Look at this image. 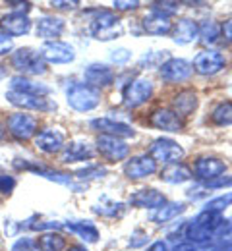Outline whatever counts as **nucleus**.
Listing matches in <instances>:
<instances>
[{
    "mask_svg": "<svg viewBox=\"0 0 232 251\" xmlns=\"http://www.w3.org/2000/svg\"><path fill=\"white\" fill-rule=\"evenodd\" d=\"M68 104L77 112H89L101 102V91L87 83H74L66 93Z\"/></svg>",
    "mask_w": 232,
    "mask_h": 251,
    "instance_id": "nucleus-1",
    "label": "nucleus"
},
{
    "mask_svg": "<svg viewBox=\"0 0 232 251\" xmlns=\"http://www.w3.org/2000/svg\"><path fill=\"white\" fill-rule=\"evenodd\" d=\"M10 62L24 75H43L47 72V62L43 60L41 52H37L31 47H22L12 52Z\"/></svg>",
    "mask_w": 232,
    "mask_h": 251,
    "instance_id": "nucleus-2",
    "label": "nucleus"
},
{
    "mask_svg": "<svg viewBox=\"0 0 232 251\" xmlns=\"http://www.w3.org/2000/svg\"><path fill=\"white\" fill-rule=\"evenodd\" d=\"M89 31L97 41H112L122 35L118 18L108 10H97L95 18L89 22Z\"/></svg>",
    "mask_w": 232,
    "mask_h": 251,
    "instance_id": "nucleus-3",
    "label": "nucleus"
},
{
    "mask_svg": "<svg viewBox=\"0 0 232 251\" xmlns=\"http://www.w3.org/2000/svg\"><path fill=\"white\" fill-rule=\"evenodd\" d=\"M6 127L10 131V135H14L20 141H27L37 135L39 131V120L35 118L33 114L27 112H14L8 116L6 120Z\"/></svg>",
    "mask_w": 232,
    "mask_h": 251,
    "instance_id": "nucleus-4",
    "label": "nucleus"
},
{
    "mask_svg": "<svg viewBox=\"0 0 232 251\" xmlns=\"http://www.w3.org/2000/svg\"><path fill=\"white\" fill-rule=\"evenodd\" d=\"M149 157L153 158L155 162H163V164H176L178 160H182L184 157V149L168 139V137H159L151 143L149 147Z\"/></svg>",
    "mask_w": 232,
    "mask_h": 251,
    "instance_id": "nucleus-5",
    "label": "nucleus"
},
{
    "mask_svg": "<svg viewBox=\"0 0 232 251\" xmlns=\"http://www.w3.org/2000/svg\"><path fill=\"white\" fill-rule=\"evenodd\" d=\"M153 95V81L149 77H135L124 89V104L128 108H135L145 104Z\"/></svg>",
    "mask_w": 232,
    "mask_h": 251,
    "instance_id": "nucleus-6",
    "label": "nucleus"
},
{
    "mask_svg": "<svg viewBox=\"0 0 232 251\" xmlns=\"http://www.w3.org/2000/svg\"><path fill=\"white\" fill-rule=\"evenodd\" d=\"M66 145V133L60 127H45L35 135V147L47 155L60 153Z\"/></svg>",
    "mask_w": 232,
    "mask_h": 251,
    "instance_id": "nucleus-7",
    "label": "nucleus"
},
{
    "mask_svg": "<svg viewBox=\"0 0 232 251\" xmlns=\"http://www.w3.org/2000/svg\"><path fill=\"white\" fill-rule=\"evenodd\" d=\"M6 100L18 108L24 110H39V112H49L56 108V102H51L47 97H37V95L18 93V91H6Z\"/></svg>",
    "mask_w": 232,
    "mask_h": 251,
    "instance_id": "nucleus-8",
    "label": "nucleus"
},
{
    "mask_svg": "<svg viewBox=\"0 0 232 251\" xmlns=\"http://www.w3.org/2000/svg\"><path fill=\"white\" fill-rule=\"evenodd\" d=\"M227 66V58L219 50H201L194 58V70L199 75H215Z\"/></svg>",
    "mask_w": 232,
    "mask_h": 251,
    "instance_id": "nucleus-9",
    "label": "nucleus"
},
{
    "mask_svg": "<svg viewBox=\"0 0 232 251\" xmlns=\"http://www.w3.org/2000/svg\"><path fill=\"white\" fill-rule=\"evenodd\" d=\"M41 56L47 64H70L76 58V50L64 41H49L43 45Z\"/></svg>",
    "mask_w": 232,
    "mask_h": 251,
    "instance_id": "nucleus-10",
    "label": "nucleus"
},
{
    "mask_svg": "<svg viewBox=\"0 0 232 251\" xmlns=\"http://www.w3.org/2000/svg\"><path fill=\"white\" fill-rule=\"evenodd\" d=\"M97 151L110 162L124 160L130 153V147L124 139L112 137V135H99L97 137Z\"/></svg>",
    "mask_w": 232,
    "mask_h": 251,
    "instance_id": "nucleus-11",
    "label": "nucleus"
},
{
    "mask_svg": "<svg viewBox=\"0 0 232 251\" xmlns=\"http://www.w3.org/2000/svg\"><path fill=\"white\" fill-rule=\"evenodd\" d=\"M192 72H194L192 64L184 58H168L166 62L161 64V77L168 83L186 81L192 75Z\"/></svg>",
    "mask_w": 232,
    "mask_h": 251,
    "instance_id": "nucleus-12",
    "label": "nucleus"
},
{
    "mask_svg": "<svg viewBox=\"0 0 232 251\" xmlns=\"http://www.w3.org/2000/svg\"><path fill=\"white\" fill-rule=\"evenodd\" d=\"M0 31L8 37H24L31 31V20L26 14L10 12L0 18Z\"/></svg>",
    "mask_w": 232,
    "mask_h": 251,
    "instance_id": "nucleus-13",
    "label": "nucleus"
},
{
    "mask_svg": "<svg viewBox=\"0 0 232 251\" xmlns=\"http://www.w3.org/2000/svg\"><path fill=\"white\" fill-rule=\"evenodd\" d=\"M155 172H157V162L149 157V155L132 157L124 164V174L130 180H141V178H147V176H151Z\"/></svg>",
    "mask_w": 232,
    "mask_h": 251,
    "instance_id": "nucleus-14",
    "label": "nucleus"
},
{
    "mask_svg": "<svg viewBox=\"0 0 232 251\" xmlns=\"http://www.w3.org/2000/svg\"><path fill=\"white\" fill-rule=\"evenodd\" d=\"M64 29H66V22L58 16H43L37 20V25H35L37 37H41L45 43L58 41V37L64 33Z\"/></svg>",
    "mask_w": 232,
    "mask_h": 251,
    "instance_id": "nucleus-15",
    "label": "nucleus"
},
{
    "mask_svg": "<svg viewBox=\"0 0 232 251\" xmlns=\"http://www.w3.org/2000/svg\"><path fill=\"white\" fill-rule=\"evenodd\" d=\"M225 170H227V164L215 157H201L194 164V174L199 180H205V182H211V180L223 176Z\"/></svg>",
    "mask_w": 232,
    "mask_h": 251,
    "instance_id": "nucleus-16",
    "label": "nucleus"
},
{
    "mask_svg": "<svg viewBox=\"0 0 232 251\" xmlns=\"http://www.w3.org/2000/svg\"><path fill=\"white\" fill-rule=\"evenodd\" d=\"M149 122L153 127L157 129H163V131H170V133H178L184 129V122L182 118L174 112V110H168V108H159L151 114Z\"/></svg>",
    "mask_w": 232,
    "mask_h": 251,
    "instance_id": "nucleus-17",
    "label": "nucleus"
},
{
    "mask_svg": "<svg viewBox=\"0 0 232 251\" xmlns=\"http://www.w3.org/2000/svg\"><path fill=\"white\" fill-rule=\"evenodd\" d=\"M83 77L87 81V85L99 89V87H108L114 81V72L106 66V64H89L83 70Z\"/></svg>",
    "mask_w": 232,
    "mask_h": 251,
    "instance_id": "nucleus-18",
    "label": "nucleus"
},
{
    "mask_svg": "<svg viewBox=\"0 0 232 251\" xmlns=\"http://www.w3.org/2000/svg\"><path fill=\"white\" fill-rule=\"evenodd\" d=\"M93 157V147L87 139H74L62 149V162H81Z\"/></svg>",
    "mask_w": 232,
    "mask_h": 251,
    "instance_id": "nucleus-19",
    "label": "nucleus"
},
{
    "mask_svg": "<svg viewBox=\"0 0 232 251\" xmlns=\"http://www.w3.org/2000/svg\"><path fill=\"white\" fill-rule=\"evenodd\" d=\"M91 127L101 131V135H112V137H132L133 129L132 126L124 124V122H116L112 118H95L91 122Z\"/></svg>",
    "mask_w": 232,
    "mask_h": 251,
    "instance_id": "nucleus-20",
    "label": "nucleus"
},
{
    "mask_svg": "<svg viewBox=\"0 0 232 251\" xmlns=\"http://www.w3.org/2000/svg\"><path fill=\"white\" fill-rule=\"evenodd\" d=\"M130 203L139 209H159L166 203L165 195L157 189H139L130 195Z\"/></svg>",
    "mask_w": 232,
    "mask_h": 251,
    "instance_id": "nucleus-21",
    "label": "nucleus"
},
{
    "mask_svg": "<svg viewBox=\"0 0 232 251\" xmlns=\"http://www.w3.org/2000/svg\"><path fill=\"white\" fill-rule=\"evenodd\" d=\"M10 91L37 95V97H47V95L51 93V87L45 85V83H37V81L26 77V75H14L10 79Z\"/></svg>",
    "mask_w": 232,
    "mask_h": 251,
    "instance_id": "nucleus-22",
    "label": "nucleus"
},
{
    "mask_svg": "<svg viewBox=\"0 0 232 251\" xmlns=\"http://www.w3.org/2000/svg\"><path fill=\"white\" fill-rule=\"evenodd\" d=\"M198 37H199V25L194 20H190V18H184V20H180V22L174 25L172 39H174V43H178V45H190V43H194Z\"/></svg>",
    "mask_w": 232,
    "mask_h": 251,
    "instance_id": "nucleus-23",
    "label": "nucleus"
},
{
    "mask_svg": "<svg viewBox=\"0 0 232 251\" xmlns=\"http://www.w3.org/2000/svg\"><path fill=\"white\" fill-rule=\"evenodd\" d=\"M64 228L70 230V232H74L76 236H79L87 244H95L99 240V230L89 220H70V222L64 224Z\"/></svg>",
    "mask_w": 232,
    "mask_h": 251,
    "instance_id": "nucleus-24",
    "label": "nucleus"
},
{
    "mask_svg": "<svg viewBox=\"0 0 232 251\" xmlns=\"http://www.w3.org/2000/svg\"><path fill=\"white\" fill-rule=\"evenodd\" d=\"M143 29L149 35H166L172 29V22H170V18L151 10V14H147L143 18Z\"/></svg>",
    "mask_w": 232,
    "mask_h": 251,
    "instance_id": "nucleus-25",
    "label": "nucleus"
},
{
    "mask_svg": "<svg viewBox=\"0 0 232 251\" xmlns=\"http://www.w3.org/2000/svg\"><path fill=\"white\" fill-rule=\"evenodd\" d=\"M172 108L178 116H190L198 108V95L194 91H180L172 100Z\"/></svg>",
    "mask_w": 232,
    "mask_h": 251,
    "instance_id": "nucleus-26",
    "label": "nucleus"
},
{
    "mask_svg": "<svg viewBox=\"0 0 232 251\" xmlns=\"http://www.w3.org/2000/svg\"><path fill=\"white\" fill-rule=\"evenodd\" d=\"M161 180H165L168 184H184L188 180H192V170L180 162L176 164H168L165 170L161 172Z\"/></svg>",
    "mask_w": 232,
    "mask_h": 251,
    "instance_id": "nucleus-27",
    "label": "nucleus"
},
{
    "mask_svg": "<svg viewBox=\"0 0 232 251\" xmlns=\"http://www.w3.org/2000/svg\"><path fill=\"white\" fill-rule=\"evenodd\" d=\"M37 246L41 251H64L66 250V238L58 232H45L39 236Z\"/></svg>",
    "mask_w": 232,
    "mask_h": 251,
    "instance_id": "nucleus-28",
    "label": "nucleus"
},
{
    "mask_svg": "<svg viewBox=\"0 0 232 251\" xmlns=\"http://www.w3.org/2000/svg\"><path fill=\"white\" fill-rule=\"evenodd\" d=\"M184 236L188 238L190 244H196V246H201V244H209L213 240V234L209 230H205L201 224H198L196 220H190L186 224V230H184Z\"/></svg>",
    "mask_w": 232,
    "mask_h": 251,
    "instance_id": "nucleus-29",
    "label": "nucleus"
},
{
    "mask_svg": "<svg viewBox=\"0 0 232 251\" xmlns=\"http://www.w3.org/2000/svg\"><path fill=\"white\" fill-rule=\"evenodd\" d=\"M186 211V205L184 203H178V201H172V203H165L163 207H159V211L153 215V220L163 224V222H168V220L180 217L182 213Z\"/></svg>",
    "mask_w": 232,
    "mask_h": 251,
    "instance_id": "nucleus-30",
    "label": "nucleus"
},
{
    "mask_svg": "<svg viewBox=\"0 0 232 251\" xmlns=\"http://www.w3.org/2000/svg\"><path fill=\"white\" fill-rule=\"evenodd\" d=\"M211 120L217 126H232V102H221L215 106L213 114H211Z\"/></svg>",
    "mask_w": 232,
    "mask_h": 251,
    "instance_id": "nucleus-31",
    "label": "nucleus"
},
{
    "mask_svg": "<svg viewBox=\"0 0 232 251\" xmlns=\"http://www.w3.org/2000/svg\"><path fill=\"white\" fill-rule=\"evenodd\" d=\"M199 37H201V41H203L205 45H213V43H217L219 37H221V27H219L215 22L205 20V22L199 25Z\"/></svg>",
    "mask_w": 232,
    "mask_h": 251,
    "instance_id": "nucleus-32",
    "label": "nucleus"
},
{
    "mask_svg": "<svg viewBox=\"0 0 232 251\" xmlns=\"http://www.w3.org/2000/svg\"><path fill=\"white\" fill-rule=\"evenodd\" d=\"M231 205H232V191L231 193H223V195H219V197L207 201V203H205V211L221 213V211H225V209L231 207Z\"/></svg>",
    "mask_w": 232,
    "mask_h": 251,
    "instance_id": "nucleus-33",
    "label": "nucleus"
},
{
    "mask_svg": "<svg viewBox=\"0 0 232 251\" xmlns=\"http://www.w3.org/2000/svg\"><path fill=\"white\" fill-rule=\"evenodd\" d=\"M124 205L122 203H112V201H106L104 205H95L93 211L101 215V217H118L122 213Z\"/></svg>",
    "mask_w": 232,
    "mask_h": 251,
    "instance_id": "nucleus-34",
    "label": "nucleus"
},
{
    "mask_svg": "<svg viewBox=\"0 0 232 251\" xmlns=\"http://www.w3.org/2000/svg\"><path fill=\"white\" fill-rule=\"evenodd\" d=\"M104 174H106V170L103 166H87V168H81L76 176L81 180H97V178H103Z\"/></svg>",
    "mask_w": 232,
    "mask_h": 251,
    "instance_id": "nucleus-35",
    "label": "nucleus"
},
{
    "mask_svg": "<svg viewBox=\"0 0 232 251\" xmlns=\"http://www.w3.org/2000/svg\"><path fill=\"white\" fill-rule=\"evenodd\" d=\"M153 12H159L166 18H170L172 14L178 12V2H155L153 4Z\"/></svg>",
    "mask_w": 232,
    "mask_h": 251,
    "instance_id": "nucleus-36",
    "label": "nucleus"
},
{
    "mask_svg": "<svg viewBox=\"0 0 232 251\" xmlns=\"http://www.w3.org/2000/svg\"><path fill=\"white\" fill-rule=\"evenodd\" d=\"M12 251H41L37 242L33 238H20L14 246H12Z\"/></svg>",
    "mask_w": 232,
    "mask_h": 251,
    "instance_id": "nucleus-37",
    "label": "nucleus"
},
{
    "mask_svg": "<svg viewBox=\"0 0 232 251\" xmlns=\"http://www.w3.org/2000/svg\"><path fill=\"white\" fill-rule=\"evenodd\" d=\"M16 188V178L10 174H0V193L2 195H10Z\"/></svg>",
    "mask_w": 232,
    "mask_h": 251,
    "instance_id": "nucleus-38",
    "label": "nucleus"
},
{
    "mask_svg": "<svg viewBox=\"0 0 232 251\" xmlns=\"http://www.w3.org/2000/svg\"><path fill=\"white\" fill-rule=\"evenodd\" d=\"M130 58H132V52L128 49H116L110 52V60L114 64H126Z\"/></svg>",
    "mask_w": 232,
    "mask_h": 251,
    "instance_id": "nucleus-39",
    "label": "nucleus"
},
{
    "mask_svg": "<svg viewBox=\"0 0 232 251\" xmlns=\"http://www.w3.org/2000/svg\"><path fill=\"white\" fill-rule=\"evenodd\" d=\"M14 49V43H12V37H8L6 33L0 31V56H6L10 50Z\"/></svg>",
    "mask_w": 232,
    "mask_h": 251,
    "instance_id": "nucleus-40",
    "label": "nucleus"
},
{
    "mask_svg": "<svg viewBox=\"0 0 232 251\" xmlns=\"http://www.w3.org/2000/svg\"><path fill=\"white\" fill-rule=\"evenodd\" d=\"M209 251H232V238L231 236L221 238L217 244H213V246H211V250Z\"/></svg>",
    "mask_w": 232,
    "mask_h": 251,
    "instance_id": "nucleus-41",
    "label": "nucleus"
},
{
    "mask_svg": "<svg viewBox=\"0 0 232 251\" xmlns=\"http://www.w3.org/2000/svg\"><path fill=\"white\" fill-rule=\"evenodd\" d=\"M165 60L166 58V50H163V52H147L143 58H141V64L147 62V66H153V62H159V60Z\"/></svg>",
    "mask_w": 232,
    "mask_h": 251,
    "instance_id": "nucleus-42",
    "label": "nucleus"
},
{
    "mask_svg": "<svg viewBox=\"0 0 232 251\" xmlns=\"http://www.w3.org/2000/svg\"><path fill=\"white\" fill-rule=\"evenodd\" d=\"M112 6H114L116 10L126 12V10H135V8L139 6V2H137V0H132V2H130V0H116Z\"/></svg>",
    "mask_w": 232,
    "mask_h": 251,
    "instance_id": "nucleus-43",
    "label": "nucleus"
},
{
    "mask_svg": "<svg viewBox=\"0 0 232 251\" xmlns=\"http://www.w3.org/2000/svg\"><path fill=\"white\" fill-rule=\"evenodd\" d=\"M10 6L14 8L16 14H26V16H27V12L31 10V4H29V2H10Z\"/></svg>",
    "mask_w": 232,
    "mask_h": 251,
    "instance_id": "nucleus-44",
    "label": "nucleus"
},
{
    "mask_svg": "<svg viewBox=\"0 0 232 251\" xmlns=\"http://www.w3.org/2000/svg\"><path fill=\"white\" fill-rule=\"evenodd\" d=\"M51 6H54L58 10H74V8L79 6V2L77 0H72V2H51Z\"/></svg>",
    "mask_w": 232,
    "mask_h": 251,
    "instance_id": "nucleus-45",
    "label": "nucleus"
},
{
    "mask_svg": "<svg viewBox=\"0 0 232 251\" xmlns=\"http://www.w3.org/2000/svg\"><path fill=\"white\" fill-rule=\"evenodd\" d=\"M221 33H223V37H225L229 43H232V18L227 20V22L221 25Z\"/></svg>",
    "mask_w": 232,
    "mask_h": 251,
    "instance_id": "nucleus-46",
    "label": "nucleus"
},
{
    "mask_svg": "<svg viewBox=\"0 0 232 251\" xmlns=\"http://www.w3.org/2000/svg\"><path fill=\"white\" fill-rule=\"evenodd\" d=\"M149 251H168V248H166V244L163 240H159V242H155V244L149 248Z\"/></svg>",
    "mask_w": 232,
    "mask_h": 251,
    "instance_id": "nucleus-47",
    "label": "nucleus"
},
{
    "mask_svg": "<svg viewBox=\"0 0 232 251\" xmlns=\"http://www.w3.org/2000/svg\"><path fill=\"white\" fill-rule=\"evenodd\" d=\"M176 251H199L196 246H192V244H184V246H178Z\"/></svg>",
    "mask_w": 232,
    "mask_h": 251,
    "instance_id": "nucleus-48",
    "label": "nucleus"
},
{
    "mask_svg": "<svg viewBox=\"0 0 232 251\" xmlns=\"http://www.w3.org/2000/svg\"><path fill=\"white\" fill-rule=\"evenodd\" d=\"M68 251H87V248L85 246H72Z\"/></svg>",
    "mask_w": 232,
    "mask_h": 251,
    "instance_id": "nucleus-49",
    "label": "nucleus"
},
{
    "mask_svg": "<svg viewBox=\"0 0 232 251\" xmlns=\"http://www.w3.org/2000/svg\"><path fill=\"white\" fill-rule=\"evenodd\" d=\"M4 77H6V70H4V66L0 64V81H2Z\"/></svg>",
    "mask_w": 232,
    "mask_h": 251,
    "instance_id": "nucleus-50",
    "label": "nucleus"
},
{
    "mask_svg": "<svg viewBox=\"0 0 232 251\" xmlns=\"http://www.w3.org/2000/svg\"><path fill=\"white\" fill-rule=\"evenodd\" d=\"M4 135H6V131H4V127H2V126H0V141H2V139H4Z\"/></svg>",
    "mask_w": 232,
    "mask_h": 251,
    "instance_id": "nucleus-51",
    "label": "nucleus"
}]
</instances>
